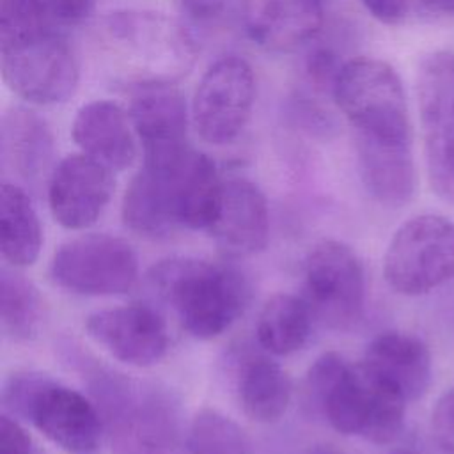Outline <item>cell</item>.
<instances>
[{
    "mask_svg": "<svg viewBox=\"0 0 454 454\" xmlns=\"http://www.w3.org/2000/svg\"><path fill=\"white\" fill-rule=\"evenodd\" d=\"M312 454H339V452H335L332 449H316Z\"/></svg>",
    "mask_w": 454,
    "mask_h": 454,
    "instance_id": "cell-35",
    "label": "cell"
},
{
    "mask_svg": "<svg viewBox=\"0 0 454 454\" xmlns=\"http://www.w3.org/2000/svg\"><path fill=\"white\" fill-rule=\"evenodd\" d=\"M174 5L197 28H218L231 16V0H174Z\"/></svg>",
    "mask_w": 454,
    "mask_h": 454,
    "instance_id": "cell-28",
    "label": "cell"
},
{
    "mask_svg": "<svg viewBox=\"0 0 454 454\" xmlns=\"http://www.w3.org/2000/svg\"><path fill=\"white\" fill-rule=\"evenodd\" d=\"M312 310L298 296L278 293L271 296L257 317V340L273 355H291L305 346L312 328Z\"/></svg>",
    "mask_w": 454,
    "mask_h": 454,
    "instance_id": "cell-25",
    "label": "cell"
},
{
    "mask_svg": "<svg viewBox=\"0 0 454 454\" xmlns=\"http://www.w3.org/2000/svg\"><path fill=\"white\" fill-rule=\"evenodd\" d=\"M429 9L438 11V12H445V14H452L454 16V0H422Z\"/></svg>",
    "mask_w": 454,
    "mask_h": 454,
    "instance_id": "cell-34",
    "label": "cell"
},
{
    "mask_svg": "<svg viewBox=\"0 0 454 454\" xmlns=\"http://www.w3.org/2000/svg\"><path fill=\"white\" fill-rule=\"evenodd\" d=\"M355 151L360 179L378 204L397 209L413 199L417 174L411 147L355 142Z\"/></svg>",
    "mask_w": 454,
    "mask_h": 454,
    "instance_id": "cell-21",
    "label": "cell"
},
{
    "mask_svg": "<svg viewBox=\"0 0 454 454\" xmlns=\"http://www.w3.org/2000/svg\"><path fill=\"white\" fill-rule=\"evenodd\" d=\"M46 317L39 289L14 266L0 270V323L12 340H32L43 330Z\"/></svg>",
    "mask_w": 454,
    "mask_h": 454,
    "instance_id": "cell-26",
    "label": "cell"
},
{
    "mask_svg": "<svg viewBox=\"0 0 454 454\" xmlns=\"http://www.w3.org/2000/svg\"><path fill=\"white\" fill-rule=\"evenodd\" d=\"M431 434L443 454H454V387L440 395L431 411Z\"/></svg>",
    "mask_w": 454,
    "mask_h": 454,
    "instance_id": "cell-29",
    "label": "cell"
},
{
    "mask_svg": "<svg viewBox=\"0 0 454 454\" xmlns=\"http://www.w3.org/2000/svg\"><path fill=\"white\" fill-rule=\"evenodd\" d=\"M360 4L385 25H399L410 11V0H360Z\"/></svg>",
    "mask_w": 454,
    "mask_h": 454,
    "instance_id": "cell-33",
    "label": "cell"
},
{
    "mask_svg": "<svg viewBox=\"0 0 454 454\" xmlns=\"http://www.w3.org/2000/svg\"><path fill=\"white\" fill-rule=\"evenodd\" d=\"M383 277L404 296L427 294L454 277V223L442 215H417L392 236Z\"/></svg>",
    "mask_w": 454,
    "mask_h": 454,
    "instance_id": "cell-8",
    "label": "cell"
},
{
    "mask_svg": "<svg viewBox=\"0 0 454 454\" xmlns=\"http://www.w3.org/2000/svg\"><path fill=\"white\" fill-rule=\"evenodd\" d=\"M122 220L133 232L158 239L174 232L176 222L167 186L161 176L142 165L122 197Z\"/></svg>",
    "mask_w": 454,
    "mask_h": 454,
    "instance_id": "cell-24",
    "label": "cell"
},
{
    "mask_svg": "<svg viewBox=\"0 0 454 454\" xmlns=\"http://www.w3.org/2000/svg\"><path fill=\"white\" fill-rule=\"evenodd\" d=\"M305 301L323 325L353 328L365 307V273L356 252L335 239L314 245L305 259Z\"/></svg>",
    "mask_w": 454,
    "mask_h": 454,
    "instance_id": "cell-12",
    "label": "cell"
},
{
    "mask_svg": "<svg viewBox=\"0 0 454 454\" xmlns=\"http://www.w3.org/2000/svg\"><path fill=\"white\" fill-rule=\"evenodd\" d=\"M0 154L4 167L25 181L39 179L53 156L50 124L30 108H7L0 119Z\"/></svg>",
    "mask_w": 454,
    "mask_h": 454,
    "instance_id": "cell-20",
    "label": "cell"
},
{
    "mask_svg": "<svg viewBox=\"0 0 454 454\" xmlns=\"http://www.w3.org/2000/svg\"><path fill=\"white\" fill-rule=\"evenodd\" d=\"M305 392L340 434L387 445L403 431L408 401L364 362L353 365L337 353H323L307 372Z\"/></svg>",
    "mask_w": 454,
    "mask_h": 454,
    "instance_id": "cell-1",
    "label": "cell"
},
{
    "mask_svg": "<svg viewBox=\"0 0 454 454\" xmlns=\"http://www.w3.org/2000/svg\"><path fill=\"white\" fill-rule=\"evenodd\" d=\"M106 50L137 87L174 85L195 64L197 44L188 27L168 14L124 9L103 20Z\"/></svg>",
    "mask_w": 454,
    "mask_h": 454,
    "instance_id": "cell-3",
    "label": "cell"
},
{
    "mask_svg": "<svg viewBox=\"0 0 454 454\" xmlns=\"http://www.w3.org/2000/svg\"><path fill=\"white\" fill-rule=\"evenodd\" d=\"M392 454H413V452H410V450H397V452H392Z\"/></svg>",
    "mask_w": 454,
    "mask_h": 454,
    "instance_id": "cell-36",
    "label": "cell"
},
{
    "mask_svg": "<svg viewBox=\"0 0 454 454\" xmlns=\"http://www.w3.org/2000/svg\"><path fill=\"white\" fill-rule=\"evenodd\" d=\"M89 376L112 427V454H177V404L165 388L98 367Z\"/></svg>",
    "mask_w": 454,
    "mask_h": 454,
    "instance_id": "cell-4",
    "label": "cell"
},
{
    "mask_svg": "<svg viewBox=\"0 0 454 454\" xmlns=\"http://www.w3.org/2000/svg\"><path fill=\"white\" fill-rule=\"evenodd\" d=\"M340 67H342V64H339L337 55L325 48L312 51L307 60V73H309L312 83L321 89H326V87L330 90L333 89V83H335V78H337Z\"/></svg>",
    "mask_w": 454,
    "mask_h": 454,
    "instance_id": "cell-32",
    "label": "cell"
},
{
    "mask_svg": "<svg viewBox=\"0 0 454 454\" xmlns=\"http://www.w3.org/2000/svg\"><path fill=\"white\" fill-rule=\"evenodd\" d=\"M37 445L21 424L7 415H0V454H34Z\"/></svg>",
    "mask_w": 454,
    "mask_h": 454,
    "instance_id": "cell-31",
    "label": "cell"
},
{
    "mask_svg": "<svg viewBox=\"0 0 454 454\" xmlns=\"http://www.w3.org/2000/svg\"><path fill=\"white\" fill-rule=\"evenodd\" d=\"M4 413L25 419L67 454H98L103 422L82 392L43 374L16 372L2 387Z\"/></svg>",
    "mask_w": 454,
    "mask_h": 454,
    "instance_id": "cell-5",
    "label": "cell"
},
{
    "mask_svg": "<svg viewBox=\"0 0 454 454\" xmlns=\"http://www.w3.org/2000/svg\"><path fill=\"white\" fill-rule=\"evenodd\" d=\"M128 114L144 153L188 144L192 119L186 101L176 87H137Z\"/></svg>",
    "mask_w": 454,
    "mask_h": 454,
    "instance_id": "cell-19",
    "label": "cell"
},
{
    "mask_svg": "<svg viewBox=\"0 0 454 454\" xmlns=\"http://www.w3.org/2000/svg\"><path fill=\"white\" fill-rule=\"evenodd\" d=\"M247 35L270 51H293L323 27V0H238Z\"/></svg>",
    "mask_w": 454,
    "mask_h": 454,
    "instance_id": "cell-16",
    "label": "cell"
},
{
    "mask_svg": "<svg viewBox=\"0 0 454 454\" xmlns=\"http://www.w3.org/2000/svg\"><path fill=\"white\" fill-rule=\"evenodd\" d=\"M291 380L287 372L266 356L247 358L238 374V397L243 413L259 422H277L291 403Z\"/></svg>",
    "mask_w": 454,
    "mask_h": 454,
    "instance_id": "cell-23",
    "label": "cell"
},
{
    "mask_svg": "<svg viewBox=\"0 0 454 454\" xmlns=\"http://www.w3.org/2000/svg\"><path fill=\"white\" fill-rule=\"evenodd\" d=\"M34 454H46V452H44V450H41V449H39V447H37V449H35V450H34Z\"/></svg>",
    "mask_w": 454,
    "mask_h": 454,
    "instance_id": "cell-37",
    "label": "cell"
},
{
    "mask_svg": "<svg viewBox=\"0 0 454 454\" xmlns=\"http://www.w3.org/2000/svg\"><path fill=\"white\" fill-rule=\"evenodd\" d=\"M0 67L7 89L32 105H59L78 89L80 64L55 25L0 39Z\"/></svg>",
    "mask_w": 454,
    "mask_h": 454,
    "instance_id": "cell-7",
    "label": "cell"
},
{
    "mask_svg": "<svg viewBox=\"0 0 454 454\" xmlns=\"http://www.w3.org/2000/svg\"><path fill=\"white\" fill-rule=\"evenodd\" d=\"M44 11L55 27H78L96 9V0H43Z\"/></svg>",
    "mask_w": 454,
    "mask_h": 454,
    "instance_id": "cell-30",
    "label": "cell"
},
{
    "mask_svg": "<svg viewBox=\"0 0 454 454\" xmlns=\"http://www.w3.org/2000/svg\"><path fill=\"white\" fill-rule=\"evenodd\" d=\"M184 445L188 454H250V438L241 426L211 408L192 419Z\"/></svg>",
    "mask_w": 454,
    "mask_h": 454,
    "instance_id": "cell-27",
    "label": "cell"
},
{
    "mask_svg": "<svg viewBox=\"0 0 454 454\" xmlns=\"http://www.w3.org/2000/svg\"><path fill=\"white\" fill-rule=\"evenodd\" d=\"M207 231L227 257H248L264 250L270 211L262 190L245 177L223 181L220 207Z\"/></svg>",
    "mask_w": 454,
    "mask_h": 454,
    "instance_id": "cell-15",
    "label": "cell"
},
{
    "mask_svg": "<svg viewBox=\"0 0 454 454\" xmlns=\"http://www.w3.org/2000/svg\"><path fill=\"white\" fill-rule=\"evenodd\" d=\"M87 335L115 360L133 367L158 364L168 349V332L163 317L147 305H122L90 314Z\"/></svg>",
    "mask_w": 454,
    "mask_h": 454,
    "instance_id": "cell-13",
    "label": "cell"
},
{
    "mask_svg": "<svg viewBox=\"0 0 454 454\" xmlns=\"http://www.w3.org/2000/svg\"><path fill=\"white\" fill-rule=\"evenodd\" d=\"M149 282L174 309L183 328L200 340L223 333L250 300L243 273L223 262L192 257L160 261L151 268Z\"/></svg>",
    "mask_w": 454,
    "mask_h": 454,
    "instance_id": "cell-2",
    "label": "cell"
},
{
    "mask_svg": "<svg viewBox=\"0 0 454 454\" xmlns=\"http://www.w3.org/2000/svg\"><path fill=\"white\" fill-rule=\"evenodd\" d=\"M362 362L406 401L420 399L431 385L433 362L429 348L411 333L385 332L374 337Z\"/></svg>",
    "mask_w": 454,
    "mask_h": 454,
    "instance_id": "cell-18",
    "label": "cell"
},
{
    "mask_svg": "<svg viewBox=\"0 0 454 454\" xmlns=\"http://www.w3.org/2000/svg\"><path fill=\"white\" fill-rule=\"evenodd\" d=\"M43 245L39 216L27 192L9 181L0 184V250L9 266L35 262Z\"/></svg>",
    "mask_w": 454,
    "mask_h": 454,
    "instance_id": "cell-22",
    "label": "cell"
},
{
    "mask_svg": "<svg viewBox=\"0 0 454 454\" xmlns=\"http://www.w3.org/2000/svg\"><path fill=\"white\" fill-rule=\"evenodd\" d=\"M114 170L87 154H69L48 181V206L57 223L80 231L90 227L112 199Z\"/></svg>",
    "mask_w": 454,
    "mask_h": 454,
    "instance_id": "cell-14",
    "label": "cell"
},
{
    "mask_svg": "<svg viewBox=\"0 0 454 454\" xmlns=\"http://www.w3.org/2000/svg\"><path fill=\"white\" fill-rule=\"evenodd\" d=\"M53 282L83 296L128 293L138 277V257L122 238L85 234L62 243L50 264Z\"/></svg>",
    "mask_w": 454,
    "mask_h": 454,
    "instance_id": "cell-10",
    "label": "cell"
},
{
    "mask_svg": "<svg viewBox=\"0 0 454 454\" xmlns=\"http://www.w3.org/2000/svg\"><path fill=\"white\" fill-rule=\"evenodd\" d=\"M71 137L83 154L114 172L126 170L137 158V133L129 114L108 99L82 105L73 119Z\"/></svg>",
    "mask_w": 454,
    "mask_h": 454,
    "instance_id": "cell-17",
    "label": "cell"
},
{
    "mask_svg": "<svg viewBox=\"0 0 454 454\" xmlns=\"http://www.w3.org/2000/svg\"><path fill=\"white\" fill-rule=\"evenodd\" d=\"M254 103L255 76L252 66L238 55H225L200 76L192 98L190 119L204 142L227 145L247 128Z\"/></svg>",
    "mask_w": 454,
    "mask_h": 454,
    "instance_id": "cell-11",
    "label": "cell"
},
{
    "mask_svg": "<svg viewBox=\"0 0 454 454\" xmlns=\"http://www.w3.org/2000/svg\"><path fill=\"white\" fill-rule=\"evenodd\" d=\"M332 96L353 128L355 142L411 147V121L397 71L385 60L358 57L342 64Z\"/></svg>",
    "mask_w": 454,
    "mask_h": 454,
    "instance_id": "cell-6",
    "label": "cell"
},
{
    "mask_svg": "<svg viewBox=\"0 0 454 454\" xmlns=\"http://www.w3.org/2000/svg\"><path fill=\"white\" fill-rule=\"evenodd\" d=\"M417 103L429 186L454 204V51H433L422 59Z\"/></svg>",
    "mask_w": 454,
    "mask_h": 454,
    "instance_id": "cell-9",
    "label": "cell"
}]
</instances>
